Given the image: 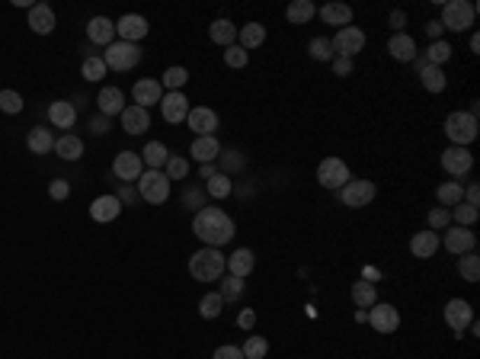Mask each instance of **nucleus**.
I'll use <instances>...</instances> for the list:
<instances>
[{
    "label": "nucleus",
    "instance_id": "obj_1",
    "mask_svg": "<svg viewBox=\"0 0 480 359\" xmlns=\"http://www.w3.org/2000/svg\"><path fill=\"white\" fill-rule=\"evenodd\" d=\"M192 234L202 241L205 247H221L234 237V218L218 206H205L195 212L192 218Z\"/></svg>",
    "mask_w": 480,
    "mask_h": 359
},
{
    "label": "nucleus",
    "instance_id": "obj_2",
    "mask_svg": "<svg viewBox=\"0 0 480 359\" xmlns=\"http://www.w3.org/2000/svg\"><path fill=\"white\" fill-rule=\"evenodd\" d=\"M225 269H227V257L218 247H202V251H195L189 257V273L199 283H215V279L225 276Z\"/></svg>",
    "mask_w": 480,
    "mask_h": 359
},
{
    "label": "nucleus",
    "instance_id": "obj_3",
    "mask_svg": "<svg viewBox=\"0 0 480 359\" xmlns=\"http://www.w3.org/2000/svg\"><path fill=\"white\" fill-rule=\"evenodd\" d=\"M138 196H141L144 202H150V206L167 202V199H170V176H167L164 170H144V174L138 176Z\"/></svg>",
    "mask_w": 480,
    "mask_h": 359
},
{
    "label": "nucleus",
    "instance_id": "obj_4",
    "mask_svg": "<svg viewBox=\"0 0 480 359\" xmlns=\"http://www.w3.org/2000/svg\"><path fill=\"white\" fill-rule=\"evenodd\" d=\"M103 62L109 71H132L141 64V48L135 42H113V45H106L103 52Z\"/></svg>",
    "mask_w": 480,
    "mask_h": 359
},
{
    "label": "nucleus",
    "instance_id": "obj_5",
    "mask_svg": "<svg viewBox=\"0 0 480 359\" xmlns=\"http://www.w3.org/2000/svg\"><path fill=\"white\" fill-rule=\"evenodd\" d=\"M474 16H477V7L471 0H449L442 7V29H455V32H465L474 26Z\"/></svg>",
    "mask_w": 480,
    "mask_h": 359
},
{
    "label": "nucleus",
    "instance_id": "obj_6",
    "mask_svg": "<svg viewBox=\"0 0 480 359\" xmlns=\"http://www.w3.org/2000/svg\"><path fill=\"white\" fill-rule=\"evenodd\" d=\"M445 135L451 138L455 148H467L477 138V115L471 113H451L445 119Z\"/></svg>",
    "mask_w": 480,
    "mask_h": 359
},
{
    "label": "nucleus",
    "instance_id": "obj_7",
    "mask_svg": "<svg viewBox=\"0 0 480 359\" xmlns=\"http://www.w3.org/2000/svg\"><path fill=\"white\" fill-rule=\"evenodd\" d=\"M330 45H333L337 58H355V55L365 48V32H362L359 26H343V29L330 38Z\"/></svg>",
    "mask_w": 480,
    "mask_h": 359
},
{
    "label": "nucleus",
    "instance_id": "obj_8",
    "mask_svg": "<svg viewBox=\"0 0 480 359\" xmlns=\"http://www.w3.org/2000/svg\"><path fill=\"white\" fill-rule=\"evenodd\" d=\"M317 180H320L323 190H343L353 176H349L346 161H339V157H327V161H320V167H317Z\"/></svg>",
    "mask_w": 480,
    "mask_h": 359
},
{
    "label": "nucleus",
    "instance_id": "obj_9",
    "mask_svg": "<svg viewBox=\"0 0 480 359\" xmlns=\"http://www.w3.org/2000/svg\"><path fill=\"white\" fill-rule=\"evenodd\" d=\"M375 192L378 190L372 180H349V183L339 190V199H343V206H349V209H362L375 199Z\"/></svg>",
    "mask_w": 480,
    "mask_h": 359
},
{
    "label": "nucleus",
    "instance_id": "obj_10",
    "mask_svg": "<svg viewBox=\"0 0 480 359\" xmlns=\"http://www.w3.org/2000/svg\"><path fill=\"white\" fill-rule=\"evenodd\" d=\"M445 324H449V328L461 337L474 324V308L467 305L465 298H451L449 305H445Z\"/></svg>",
    "mask_w": 480,
    "mask_h": 359
},
{
    "label": "nucleus",
    "instance_id": "obj_11",
    "mask_svg": "<svg viewBox=\"0 0 480 359\" xmlns=\"http://www.w3.org/2000/svg\"><path fill=\"white\" fill-rule=\"evenodd\" d=\"M368 324L378 330V334H394V330L400 328V314L394 305H388V302H381V305H372L368 308Z\"/></svg>",
    "mask_w": 480,
    "mask_h": 359
},
{
    "label": "nucleus",
    "instance_id": "obj_12",
    "mask_svg": "<svg viewBox=\"0 0 480 359\" xmlns=\"http://www.w3.org/2000/svg\"><path fill=\"white\" fill-rule=\"evenodd\" d=\"M189 99L183 97V90H170L164 93V99H160V115H164L170 125H180L186 122V115H189Z\"/></svg>",
    "mask_w": 480,
    "mask_h": 359
},
{
    "label": "nucleus",
    "instance_id": "obj_13",
    "mask_svg": "<svg viewBox=\"0 0 480 359\" xmlns=\"http://www.w3.org/2000/svg\"><path fill=\"white\" fill-rule=\"evenodd\" d=\"M113 174H115V180H122V183H132V180H138V176L144 174L141 154H135V151H119V154H115V161H113Z\"/></svg>",
    "mask_w": 480,
    "mask_h": 359
},
{
    "label": "nucleus",
    "instance_id": "obj_14",
    "mask_svg": "<svg viewBox=\"0 0 480 359\" xmlns=\"http://www.w3.org/2000/svg\"><path fill=\"white\" fill-rule=\"evenodd\" d=\"M148 32H150L148 20H144V16H138V13H125L119 23H115V36H122V42H135V45H138Z\"/></svg>",
    "mask_w": 480,
    "mask_h": 359
},
{
    "label": "nucleus",
    "instance_id": "obj_15",
    "mask_svg": "<svg viewBox=\"0 0 480 359\" xmlns=\"http://www.w3.org/2000/svg\"><path fill=\"white\" fill-rule=\"evenodd\" d=\"M442 167H445V174H451V176H465V174H471V167H474V154L467 151V148L451 145L449 151H442Z\"/></svg>",
    "mask_w": 480,
    "mask_h": 359
},
{
    "label": "nucleus",
    "instance_id": "obj_16",
    "mask_svg": "<svg viewBox=\"0 0 480 359\" xmlns=\"http://www.w3.org/2000/svg\"><path fill=\"white\" fill-rule=\"evenodd\" d=\"M186 125L195 132V138H199V135H215L218 113H215V109H209V106H192V109H189V115H186Z\"/></svg>",
    "mask_w": 480,
    "mask_h": 359
},
{
    "label": "nucleus",
    "instance_id": "obj_17",
    "mask_svg": "<svg viewBox=\"0 0 480 359\" xmlns=\"http://www.w3.org/2000/svg\"><path fill=\"white\" fill-rule=\"evenodd\" d=\"M132 99H135V106L148 109L164 99V87H160V80H154V77H144V80H138V84L132 87Z\"/></svg>",
    "mask_w": 480,
    "mask_h": 359
},
{
    "label": "nucleus",
    "instance_id": "obj_18",
    "mask_svg": "<svg viewBox=\"0 0 480 359\" xmlns=\"http://www.w3.org/2000/svg\"><path fill=\"white\" fill-rule=\"evenodd\" d=\"M439 244H445L449 247L455 257H461V253H471L474 247H477V237H474V231H467V228H449L445 231V241H439Z\"/></svg>",
    "mask_w": 480,
    "mask_h": 359
},
{
    "label": "nucleus",
    "instance_id": "obj_19",
    "mask_svg": "<svg viewBox=\"0 0 480 359\" xmlns=\"http://www.w3.org/2000/svg\"><path fill=\"white\" fill-rule=\"evenodd\" d=\"M29 29L36 36H52L55 32V10L48 3H32L29 7Z\"/></svg>",
    "mask_w": 480,
    "mask_h": 359
},
{
    "label": "nucleus",
    "instance_id": "obj_20",
    "mask_svg": "<svg viewBox=\"0 0 480 359\" xmlns=\"http://www.w3.org/2000/svg\"><path fill=\"white\" fill-rule=\"evenodd\" d=\"M87 38H90L93 45H113L115 23L109 20V16H93L90 23H87Z\"/></svg>",
    "mask_w": 480,
    "mask_h": 359
},
{
    "label": "nucleus",
    "instance_id": "obj_21",
    "mask_svg": "<svg viewBox=\"0 0 480 359\" xmlns=\"http://www.w3.org/2000/svg\"><path fill=\"white\" fill-rule=\"evenodd\" d=\"M119 212H122V202H119V196H97L90 202V215H93V222H115L119 218Z\"/></svg>",
    "mask_w": 480,
    "mask_h": 359
},
{
    "label": "nucleus",
    "instance_id": "obj_22",
    "mask_svg": "<svg viewBox=\"0 0 480 359\" xmlns=\"http://www.w3.org/2000/svg\"><path fill=\"white\" fill-rule=\"evenodd\" d=\"M256 267V253L250 251V247H237V251L227 257V273L237 276V279H247L250 273H253Z\"/></svg>",
    "mask_w": 480,
    "mask_h": 359
},
{
    "label": "nucleus",
    "instance_id": "obj_23",
    "mask_svg": "<svg viewBox=\"0 0 480 359\" xmlns=\"http://www.w3.org/2000/svg\"><path fill=\"white\" fill-rule=\"evenodd\" d=\"M122 129H125L128 135H144V132L150 129L148 109H141V106H125V109H122Z\"/></svg>",
    "mask_w": 480,
    "mask_h": 359
},
{
    "label": "nucleus",
    "instance_id": "obj_24",
    "mask_svg": "<svg viewBox=\"0 0 480 359\" xmlns=\"http://www.w3.org/2000/svg\"><path fill=\"white\" fill-rule=\"evenodd\" d=\"M97 106L106 119H109V115H122V109H125V93H122L119 87H103L97 97Z\"/></svg>",
    "mask_w": 480,
    "mask_h": 359
},
{
    "label": "nucleus",
    "instance_id": "obj_25",
    "mask_svg": "<svg viewBox=\"0 0 480 359\" xmlns=\"http://www.w3.org/2000/svg\"><path fill=\"white\" fill-rule=\"evenodd\" d=\"M189 154H192L199 164H215L218 154H221V145H218L215 135H199L192 141V148H189Z\"/></svg>",
    "mask_w": 480,
    "mask_h": 359
},
{
    "label": "nucleus",
    "instance_id": "obj_26",
    "mask_svg": "<svg viewBox=\"0 0 480 359\" xmlns=\"http://www.w3.org/2000/svg\"><path fill=\"white\" fill-rule=\"evenodd\" d=\"M435 251H439V234H435V231H416V234L410 237V253L413 257L429 260V257H435Z\"/></svg>",
    "mask_w": 480,
    "mask_h": 359
},
{
    "label": "nucleus",
    "instance_id": "obj_27",
    "mask_svg": "<svg viewBox=\"0 0 480 359\" xmlns=\"http://www.w3.org/2000/svg\"><path fill=\"white\" fill-rule=\"evenodd\" d=\"M48 119H52L55 129H71V125L77 122L74 103H68V99H55L52 106H48Z\"/></svg>",
    "mask_w": 480,
    "mask_h": 359
},
{
    "label": "nucleus",
    "instance_id": "obj_28",
    "mask_svg": "<svg viewBox=\"0 0 480 359\" xmlns=\"http://www.w3.org/2000/svg\"><path fill=\"white\" fill-rule=\"evenodd\" d=\"M388 52L397 58V62H413L416 58V42H413V36H407V32H394L388 42Z\"/></svg>",
    "mask_w": 480,
    "mask_h": 359
},
{
    "label": "nucleus",
    "instance_id": "obj_29",
    "mask_svg": "<svg viewBox=\"0 0 480 359\" xmlns=\"http://www.w3.org/2000/svg\"><path fill=\"white\" fill-rule=\"evenodd\" d=\"M209 38L215 42V45H237V26L231 23V20H215V23L209 26Z\"/></svg>",
    "mask_w": 480,
    "mask_h": 359
},
{
    "label": "nucleus",
    "instance_id": "obj_30",
    "mask_svg": "<svg viewBox=\"0 0 480 359\" xmlns=\"http://www.w3.org/2000/svg\"><path fill=\"white\" fill-rule=\"evenodd\" d=\"M237 45L243 48V52H253V48H260L266 42V26L263 23H247L237 29Z\"/></svg>",
    "mask_w": 480,
    "mask_h": 359
},
{
    "label": "nucleus",
    "instance_id": "obj_31",
    "mask_svg": "<svg viewBox=\"0 0 480 359\" xmlns=\"http://www.w3.org/2000/svg\"><path fill=\"white\" fill-rule=\"evenodd\" d=\"M26 148H29L32 154H52V148H55L52 129H45V125L29 129V135H26Z\"/></svg>",
    "mask_w": 480,
    "mask_h": 359
},
{
    "label": "nucleus",
    "instance_id": "obj_32",
    "mask_svg": "<svg viewBox=\"0 0 480 359\" xmlns=\"http://www.w3.org/2000/svg\"><path fill=\"white\" fill-rule=\"evenodd\" d=\"M141 161L148 164V170H164L167 161H170V151H167L164 141H148V145H144Z\"/></svg>",
    "mask_w": 480,
    "mask_h": 359
},
{
    "label": "nucleus",
    "instance_id": "obj_33",
    "mask_svg": "<svg viewBox=\"0 0 480 359\" xmlns=\"http://www.w3.org/2000/svg\"><path fill=\"white\" fill-rule=\"evenodd\" d=\"M314 13H317V7L311 3V0H292V3H288V10H285V20L292 26H304V23H311V20H314Z\"/></svg>",
    "mask_w": 480,
    "mask_h": 359
},
{
    "label": "nucleus",
    "instance_id": "obj_34",
    "mask_svg": "<svg viewBox=\"0 0 480 359\" xmlns=\"http://www.w3.org/2000/svg\"><path fill=\"white\" fill-rule=\"evenodd\" d=\"M55 154L64 157V161H80L83 157V141L77 135H61V138H55Z\"/></svg>",
    "mask_w": 480,
    "mask_h": 359
},
{
    "label": "nucleus",
    "instance_id": "obj_35",
    "mask_svg": "<svg viewBox=\"0 0 480 359\" xmlns=\"http://www.w3.org/2000/svg\"><path fill=\"white\" fill-rule=\"evenodd\" d=\"M320 20L330 26H349V20H353V7H346V3H327V7H320Z\"/></svg>",
    "mask_w": 480,
    "mask_h": 359
},
{
    "label": "nucleus",
    "instance_id": "obj_36",
    "mask_svg": "<svg viewBox=\"0 0 480 359\" xmlns=\"http://www.w3.org/2000/svg\"><path fill=\"white\" fill-rule=\"evenodd\" d=\"M420 80H423V87H426L429 93H442L445 84H449L445 71H442V68H435V64H426V68L420 71Z\"/></svg>",
    "mask_w": 480,
    "mask_h": 359
},
{
    "label": "nucleus",
    "instance_id": "obj_37",
    "mask_svg": "<svg viewBox=\"0 0 480 359\" xmlns=\"http://www.w3.org/2000/svg\"><path fill=\"white\" fill-rule=\"evenodd\" d=\"M353 302L359 308H372L378 302V289L375 283H368V279H359V283H353Z\"/></svg>",
    "mask_w": 480,
    "mask_h": 359
},
{
    "label": "nucleus",
    "instance_id": "obj_38",
    "mask_svg": "<svg viewBox=\"0 0 480 359\" xmlns=\"http://www.w3.org/2000/svg\"><path fill=\"white\" fill-rule=\"evenodd\" d=\"M458 273H461V279H465V283H477L480 279V257L477 253H461V257H458Z\"/></svg>",
    "mask_w": 480,
    "mask_h": 359
},
{
    "label": "nucleus",
    "instance_id": "obj_39",
    "mask_svg": "<svg viewBox=\"0 0 480 359\" xmlns=\"http://www.w3.org/2000/svg\"><path fill=\"white\" fill-rule=\"evenodd\" d=\"M221 308H225V298L218 295V292H205L199 298V314H202L205 321H215L218 314H221Z\"/></svg>",
    "mask_w": 480,
    "mask_h": 359
},
{
    "label": "nucleus",
    "instance_id": "obj_40",
    "mask_svg": "<svg viewBox=\"0 0 480 359\" xmlns=\"http://www.w3.org/2000/svg\"><path fill=\"white\" fill-rule=\"evenodd\" d=\"M106 62L99 58V55H87L83 58V68H80V74H83V80H90V84H97V80H103L106 77Z\"/></svg>",
    "mask_w": 480,
    "mask_h": 359
},
{
    "label": "nucleus",
    "instance_id": "obj_41",
    "mask_svg": "<svg viewBox=\"0 0 480 359\" xmlns=\"http://www.w3.org/2000/svg\"><path fill=\"white\" fill-rule=\"evenodd\" d=\"M451 218L458 222V228H471L480 218V209L471 206V202H458V206H451Z\"/></svg>",
    "mask_w": 480,
    "mask_h": 359
},
{
    "label": "nucleus",
    "instance_id": "obj_42",
    "mask_svg": "<svg viewBox=\"0 0 480 359\" xmlns=\"http://www.w3.org/2000/svg\"><path fill=\"white\" fill-rule=\"evenodd\" d=\"M435 196H439V202H442V206H458V202H465V190H461V183H458V180L442 183L439 190H435Z\"/></svg>",
    "mask_w": 480,
    "mask_h": 359
},
{
    "label": "nucleus",
    "instance_id": "obj_43",
    "mask_svg": "<svg viewBox=\"0 0 480 359\" xmlns=\"http://www.w3.org/2000/svg\"><path fill=\"white\" fill-rule=\"evenodd\" d=\"M240 350H243V356L247 359H266V353H269V340L260 337V334H250L247 344L240 346Z\"/></svg>",
    "mask_w": 480,
    "mask_h": 359
},
{
    "label": "nucleus",
    "instance_id": "obj_44",
    "mask_svg": "<svg viewBox=\"0 0 480 359\" xmlns=\"http://www.w3.org/2000/svg\"><path fill=\"white\" fill-rule=\"evenodd\" d=\"M205 190H209L211 199H225L227 192L234 190V180H231L227 174H215V176L209 180V183H205Z\"/></svg>",
    "mask_w": 480,
    "mask_h": 359
},
{
    "label": "nucleus",
    "instance_id": "obj_45",
    "mask_svg": "<svg viewBox=\"0 0 480 359\" xmlns=\"http://www.w3.org/2000/svg\"><path fill=\"white\" fill-rule=\"evenodd\" d=\"M308 55L314 58V62H333V45H330V38H327V36L311 38Z\"/></svg>",
    "mask_w": 480,
    "mask_h": 359
},
{
    "label": "nucleus",
    "instance_id": "obj_46",
    "mask_svg": "<svg viewBox=\"0 0 480 359\" xmlns=\"http://www.w3.org/2000/svg\"><path fill=\"white\" fill-rule=\"evenodd\" d=\"M449 58H451V45H449V42H442V38H439V42H429L426 64H435V68H442V64L449 62Z\"/></svg>",
    "mask_w": 480,
    "mask_h": 359
},
{
    "label": "nucleus",
    "instance_id": "obj_47",
    "mask_svg": "<svg viewBox=\"0 0 480 359\" xmlns=\"http://www.w3.org/2000/svg\"><path fill=\"white\" fill-rule=\"evenodd\" d=\"M218 295L225 298V302H237V298L243 295V279H237V276L227 273L225 279H221V289H218Z\"/></svg>",
    "mask_w": 480,
    "mask_h": 359
},
{
    "label": "nucleus",
    "instance_id": "obj_48",
    "mask_svg": "<svg viewBox=\"0 0 480 359\" xmlns=\"http://www.w3.org/2000/svg\"><path fill=\"white\" fill-rule=\"evenodd\" d=\"M189 80V71L186 68H167L164 71V80H160V87H167V90H183V84Z\"/></svg>",
    "mask_w": 480,
    "mask_h": 359
},
{
    "label": "nucleus",
    "instance_id": "obj_49",
    "mask_svg": "<svg viewBox=\"0 0 480 359\" xmlns=\"http://www.w3.org/2000/svg\"><path fill=\"white\" fill-rule=\"evenodd\" d=\"M0 113H7V115L23 113V97L16 90H0Z\"/></svg>",
    "mask_w": 480,
    "mask_h": 359
},
{
    "label": "nucleus",
    "instance_id": "obj_50",
    "mask_svg": "<svg viewBox=\"0 0 480 359\" xmlns=\"http://www.w3.org/2000/svg\"><path fill=\"white\" fill-rule=\"evenodd\" d=\"M164 174L170 176V180H183V176L189 174V161H186V157H180V154H170V161H167Z\"/></svg>",
    "mask_w": 480,
    "mask_h": 359
},
{
    "label": "nucleus",
    "instance_id": "obj_51",
    "mask_svg": "<svg viewBox=\"0 0 480 359\" xmlns=\"http://www.w3.org/2000/svg\"><path fill=\"white\" fill-rule=\"evenodd\" d=\"M247 62H250V52H243L240 45L225 48V64L227 68H247Z\"/></svg>",
    "mask_w": 480,
    "mask_h": 359
},
{
    "label": "nucleus",
    "instance_id": "obj_52",
    "mask_svg": "<svg viewBox=\"0 0 480 359\" xmlns=\"http://www.w3.org/2000/svg\"><path fill=\"white\" fill-rule=\"evenodd\" d=\"M449 222H451V212H449V209H445V206H435L432 209V212H429V228H439V231H442V228H449Z\"/></svg>",
    "mask_w": 480,
    "mask_h": 359
},
{
    "label": "nucleus",
    "instance_id": "obj_53",
    "mask_svg": "<svg viewBox=\"0 0 480 359\" xmlns=\"http://www.w3.org/2000/svg\"><path fill=\"white\" fill-rule=\"evenodd\" d=\"M247 164V157H240V151H227L225 157H221V170L218 174H227V170H240Z\"/></svg>",
    "mask_w": 480,
    "mask_h": 359
},
{
    "label": "nucleus",
    "instance_id": "obj_54",
    "mask_svg": "<svg viewBox=\"0 0 480 359\" xmlns=\"http://www.w3.org/2000/svg\"><path fill=\"white\" fill-rule=\"evenodd\" d=\"M48 196L58 199V202H64V199L71 196V183H68V180H52V186H48Z\"/></svg>",
    "mask_w": 480,
    "mask_h": 359
},
{
    "label": "nucleus",
    "instance_id": "obj_55",
    "mask_svg": "<svg viewBox=\"0 0 480 359\" xmlns=\"http://www.w3.org/2000/svg\"><path fill=\"white\" fill-rule=\"evenodd\" d=\"M183 202H186V209H202L205 206V199H202V192L195 190V186H189L186 192H183Z\"/></svg>",
    "mask_w": 480,
    "mask_h": 359
},
{
    "label": "nucleus",
    "instance_id": "obj_56",
    "mask_svg": "<svg viewBox=\"0 0 480 359\" xmlns=\"http://www.w3.org/2000/svg\"><path fill=\"white\" fill-rule=\"evenodd\" d=\"M211 359H247V356H243V350H240V346L231 344V346H218Z\"/></svg>",
    "mask_w": 480,
    "mask_h": 359
},
{
    "label": "nucleus",
    "instance_id": "obj_57",
    "mask_svg": "<svg viewBox=\"0 0 480 359\" xmlns=\"http://www.w3.org/2000/svg\"><path fill=\"white\" fill-rule=\"evenodd\" d=\"M333 71H337V77H349L353 74V58H333Z\"/></svg>",
    "mask_w": 480,
    "mask_h": 359
},
{
    "label": "nucleus",
    "instance_id": "obj_58",
    "mask_svg": "<svg viewBox=\"0 0 480 359\" xmlns=\"http://www.w3.org/2000/svg\"><path fill=\"white\" fill-rule=\"evenodd\" d=\"M237 324H240L243 330L253 328V324H256V311H253V308H243V311H240V318H237Z\"/></svg>",
    "mask_w": 480,
    "mask_h": 359
},
{
    "label": "nucleus",
    "instance_id": "obj_59",
    "mask_svg": "<svg viewBox=\"0 0 480 359\" xmlns=\"http://www.w3.org/2000/svg\"><path fill=\"white\" fill-rule=\"evenodd\" d=\"M442 23H439V20H432V23H426V36L432 38V42H439V38H442Z\"/></svg>",
    "mask_w": 480,
    "mask_h": 359
},
{
    "label": "nucleus",
    "instance_id": "obj_60",
    "mask_svg": "<svg viewBox=\"0 0 480 359\" xmlns=\"http://www.w3.org/2000/svg\"><path fill=\"white\" fill-rule=\"evenodd\" d=\"M115 196H119V202H122V206H125V202H128V206H132V202H135V199H138V192L132 190V186H122V190L115 192Z\"/></svg>",
    "mask_w": 480,
    "mask_h": 359
},
{
    "label": "nucleus",
    "instance_id": "obj_61",
    "mask_svg": "<svg viewBox=\"0 0 480 359\" xmlns=\"http://www.w3.org/2000/svg\"><path fill=\"white\" fill-rule=\"evenodd\" d=\"M93 132H97V135H106V132H109V119H106V115H99V119H93Z\"/></svg>",
    "mask_w": 480,
    "mask_h": 359
},
{
    "label": "nucleus",
    "instance_id": "obj_62",
    "mask_svg": "<svg viewBox=\"0 0 480 359\" xmlns=\"http://www.w3.org/2000/svg\"><path fill=\"white\" fill-rule=\"evenodd\" d=\"M465 202H471V206H477V202H480V190H477V183H474V186H467V192H465Z\"/></svg>",
    "mask_w": 480,
    "mask_h": 359
},
{
    "label": "nucleus",
    "instance_id": "obj_63",
    "mask_svg": "<svg viewBox=\"0 0 480 359\" xmlns=\"http://www.w3.org/2000/svg\"><path fill=\"white\" fill-rule=\"evenodd\" d=\"M407 23V16H404V10H394V13H390V26H394V29H400V26Z\"/></svg>",
    "mask_w": 480,
    "mask_h": 359
},
{
    "label": "nucleus",
    "instance_id": "obj_64",
    "mask_svg": "<svg viewBox=\"0 0 480 359\" xmlns=\"http://www.w3.org/2000/svg\"><path fill=\"white\" fill-rule=\"evenodd\" d=\"M218 174V167L215 164H202V180H211V176Z\"/></svg>",
    "mask_w": 480,
    "mask_h": 359
}]
</instances>
